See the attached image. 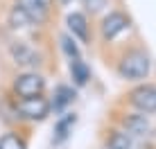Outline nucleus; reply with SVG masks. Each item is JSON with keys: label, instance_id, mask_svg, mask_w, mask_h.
<instances>
[{"label": "nucleus", "instance_id": "1", "mask_svg": "<svg viewBox=\"0 0 156 149\" xmlns=\"http://www.w3.org/2000/svg\"><path fill=\"white\" fill-rule=\"evenodd\" d=\"M152 70V61H149V54L140 47L136 50H129L122 54V59L118 61V74L127 81H140L145 79Z\"/></svg>", "mask_w": 156, "mask_h": 149}, {"label": "nucleus", "instance_id": "2", "mask_svg": "<svg viewBox=\"0 0 156 149\" xmlns=\"http://www.w3.org/2000/svg\"><path fill=\"white\" fill-rule=\"evenodd\" d=\"M45 88H48V81L39 70H23L12 79L9 93H12L16 99H27V97L45 95Z\"/></svg>", "mask_w": 156, "mask_h": 149}, {"label": "nucleus", "instance_id": "3", "mask_svg": "<svg viewBox=\"0 0 156 149\" xmlns=\"http://www.w3.org/2000/svg\"><path fill=\"white\" fill-rule=\"evenodd\" d=\"M7 52H9V59L14 61V66L23 68V70H39L43 63L41 52L32 43H27V41H20V39L12 41L7 45Z\"/></svg>", "mask_w": 156, "mask_h": 149}, {"label": "nucleus", "instance_id": "4", "mask_svg": "<svg viewBox=\"0 0 156 149\" xmlns=\"http://www.w3.org/2000/svg\"><path fill=\"white\" fill-rule=\"evenodd\" d=\"M16 109H18L23 122H43L52 115L50 97H45V95L27 97V99H16Z\"/></svg>", "mask_w": 156, "mask_h": 149}, {"label": "nucleus", "instance_id": "5", "mask_svg": "<svg viewBox=\"0 0 156 149\" xmlns=\"http://www.w3.org/2000/svg\"><path fill=\"white\" fill-rule=\"evenodd\" d=\"M118 126H120L122 131H127L131 138H136V140H145V138H149L154 133V126L149 118L145 113H122L120 118H118Z\"/></svg>", "mask_w": 156, "mask_h": 149}, {"label": "nucleus", "instance_id": "6", "mask_svg": "<svg viewBox=\"0 0 156 149\" xmlns=\"http://www.w3.org/2000/svg\"><path fill=\"white\" fill-rule=\"evenodd\" d=\"M127 102L145 115H154L156 113V86L154 84H140L133 90H129Z\"/></svg>", "mask_w": 156, "mask_h": 149}, {"label": "nucleus", "instance_id": "7", "mask_svg": "<svg viewBox=\"0 0 156 149\" xmlns=\"http://www.w3.org/2000/svg\"><path fill=\"white\" fill-rule=\"evenodd\" d=\"M129 27H131V18L125 14V12H109L102 18V23H100V34H102V39L104 41H113L118 39V36L122 34V32H127Z\"/></svg>", "mask_w": 156, "mask_h": 149}, {"label": "nucleus", "instance_id": "8", "mask_svg": "<svg viewBox=\"0 0 156 149\" xmlns=\"http://www.w3.org/2000/svg\"><path fill=\"white\" fill-rule=\"evenodd\" d=\"M66 25H68V34H70L75 41H82V43H90V27H88V18H86L82 12H73V14H68Z\"/></svg>", "mask_w": 156, "mask_h": 149}, {"label": "nucleus", "instance_id": "9", "mask_svg": "<svg viewBox=\"0 0 156 149\" xmlns=\"http://www.w3.org/2000/svg\"><path fill=\"white\" fill-rule=\"evenodd\" d=\"M104 142H106V149H145V145L140 140L131 138L127 131H122L120 126H118V129H109Z\"/></svg>", "mask_w": 156, "mask_h": 149}, {"label": "nucleus", "instance_id": "10", "mask_svg": "<svg viewBox=\"0 0 156 149\" xmlns=\"http://www.w3.org/2000/svg\"><path fill=\"white\" fill-rule=\"evenodd\" d=\"M75 97H77V93H75L73 86H68V84H59V86L55 88V93H52V97H50L52 113H55V115H63L66 109L75 102Z\"/></svg>", "mask_w": 156, "mask_h": 149}, {"label": "nucleus", "instance_id": "11", "mask_svg": "<svg viewBox=\"0 0 156 149\" xmlns=\"http://www.w3.org/2000/svg\"><path fill=\"white\" fill-rule=\"evenodd\" d=\"M75 122H77V115L70 113V111H66L63 115H59L57 122H55V131H52V145H63V142L70 138L73 133V126H75Z\"/></svg>", "mask_w": 156, "mask_h": 149}, {"label": "nucleus", "instance_id": "12", "mask_svg": "<svg viewBox=\"0 0 156 149\" xmlns=\"http://www.w3.org/2000/svg\"><path fill=\"white\" fill-rule=\"evenodd\" d=\"M68 72H70L73 84H75V86H79V88L86 86V84H88V79H90V68H88V63H86L82 57L68 61Z\"/></svg>", "mask_w": 156, "mask_h": 149}, {"label": "nucleus", "instance_id": "13", "mask_svg": "<svg viewBox=\"0 0 156 149\" xmlns=\"http://www.w3.org/2000/svg\"><path fill=\"white\" fill-rule=\"evenodd\" d=\"M7 25L14 32H18V29H27V27H32V25H36V23L32 20V16L25 12L23 7H18V5L14 2L12 9H9V14H7Z\"/></svg>", "mask_w": 156, "mask_h": 149}, {"label": "nucleus", "instance_id": "14", "mask_svg": "<svg viewBox=\"0 0 156 149\" xmlns=\"http://www.w3.org/2000/svg\"><path fill=\"white\" fill-rule=\"evenodd\" d=\"M16 5L23 7L25 12L32 16V20H34L36 25H45L48 20H50V14L52 12H48V9L43 7L41 2H36V0H16Z\"/></svg>", "mask_w": 156, "mask_h": 149}, {"label": "nucleus", "instance_id": "15", "mask_svg": "<svg viewBox=\"0 0 156 149\" xmlns=\"http://www.w3.org/2000/svg\"><path fill=\"white\" fill-rule=\"evenodd\" d=\"M0 149H27V136L18 129H9L0 136Z\"/></svg>", "mask_w": 156, "mask_h": 149}, {"label": "nucleus", "instance_id": "16", "mask_svg": "<svg viewBox=\"0 0 156 149\" xmlns=\"http://www.w3.org/2000/svg\"><path fill=\"white\" fill-rule=\"evenodd\" d=\"M59 45H61L63 54L68 57V61H70V59H77V57H79V45H77V41H75L70 34H61Z\"/></svg>", "mask_w": 156, "mask_h": 149}, {"label": "nucleus", "instance_id": "17", "mask_svg": "<svg viewBox=\"0 0 156 149\" xmlns=\"http://www.w3.org/2000/svg\"><path fill=\"white\" fill-rule=\"evenodd\" d=\"M36 2H41L48 12H52V7H55V0H36Z\"/></svg>", "mask_w": 156, "mask_h": 149}, {"label": "nucleus", "instance_id": "18", "mask_svg": "<svg viewBox=\"0 0 156 149\" xmlns=\"http://www.w3.org/2000/svg\"><path fill=\"white\" fill-rule=\"evenodd\" d=\"M59 2H61V5H70V0H59Z\"/></svg>", "mask_w": 156, "mask_h": 149}]
</instances>
